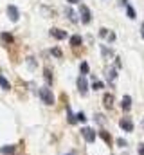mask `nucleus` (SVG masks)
Returning <instances> with one entry per match:
<instances>
[{"mask_svg":"<svg viewBox=\"0 0 144 155\" xmlns=\"http://www.w3.org/2000/svg\"><path fill=\"white\" fill-rule=\"evenodd\" d=\"M38 94H40V97H41V101H43L45 105H52V103H54V96H52L51 88H47V87H41V88L38 90Z\"/></svg>","mask_w":144,"mask_h":155,"instance_id":"nucleus-1","label":"nucleus"},{"mask_svg":"<svg viewBox=\"0 0 144 155\" xmlns=\"http://www.w3.org/2000/svg\"><path fill=\"white\" fill-rule=\"evenodd\" d=\"M79 15H81L83 24H90V20H92V13H90V9H88L85 4H81V7H79Z\"/></svg>","mask_w":144,"mask_h":155,"instance_id":"nucleus-2","label":"nucleus"},{"mask_svg":"<svg viewBox=\"0 0 144 155\" xmlns=\"http://www.w3.org/2000/svg\"><path fill=\"white\" fill-rule=\"evenodd\" d=\"M7 16L11 22H18L20 18V11L16 9V5H7Z\"/></svg>","mask_w":144,"mask_h":155,"instance_id":"nucleus-3","label":"nucleus"},{"mask_svg":"<svg viewBox=\"0 0 144 155\" xmlns=\"http://www.w3.org/2000/svg\"><path fill=\"white\" fill-rule=\"evenodd\" d=\"M81 134H83V137H85L87 143H94V141H96V132H94L92 128H83Z\"/></svg>","mask_w":144,"mask_h":155,"instance_id":"nucleus-4","label":"nucleus"},{"mask_svg":"<svg viewBox=\"0 0 144 155\" xmlns=\"http://www.w3.org/2000/svg\"><path fill=\"white\" fill-rule=\"evenodd\" d=\"M119 126H121L124 132H132V130H133V123H132V119H128V117H123V119L119 121Z\"/></svg>","mask_w":144,"mask_h":155,"instance_id":"nucleus-5","label":"nucleus"},{"mask_svg":"<svg viewBox=\"0 0 144 155\" xmlns=\"http://www.w3.org/2000/svg\"><path fill=\"white\" fill-rule=\"evenodd\" d=\"M77 90L85 96L87 94V79H85V76H79L77 78Z\"/></svg>","mask_w":144,"mask_h":155,"instance_id":"nucleus-6","label":"nucleus"},{"mask_svg":"<svg viewBox=\"0 0 144 155\" xmlns=\"http://www.w3.org/2000/svg\"><path fill=\"white\" fill-rule=\"evenodd\" d=\"M51 36L56 40H65L67 38V33L61 31V29H51Z\"/></svg>","mask_w":144,"mask_h":155,"instance_id":"nucleus-7","label":"nucleus"},{"mask_svg":"<svg viewBox=\"0 0 144 155\" xmlns=\"http://www.w3.org/2000/svg\"><path fill=\"white\" fill-rule=\"evenodd\" d=\"M103 105H105L106 108H112V107H113V96H112V94H105V97H103Z\"/></svg>","mask_w":144,"mask_h":155,"instance_id":"nucleus-8","label":"nucleus"},{"mask_svg":"<svg viewBox=\"0 0 144 155\" xmlns=\"http://www.w3.org/2000/svg\"><path fill=\"white\" fill-rule=\"evenodd\" d=\"M121 105H123V110H126V112H128V110H130V107H132V97H130V96H124Z\"/></svg>","mask_w":144,"mask_h":155,"instance_id":"nucleus-9","label":"nucleus"},{"mask_svg":"<svg viewBox=\"0 0 144 155\" xmlns=\"http://www.w3.org/2000/svg\"><path fill=\"white\" fill-rule=\"evenodd\" d=\"M81 41H83V38H81L79 35H74V36L70 38V45H72V47H79V45H81Z\"/></svg>","mask_w":144,"mask_h":155,"instance_id":"nucleus-10","label":"nucleus"},{"mask_svg":"<svg viewBox=\"0 0 144 155\" xmlns=\"http://www.w3.org/2000/svg\"><path fill=\"white\" fill-rule=\"evenodd\" d=\"M0 153L2 155H13L15 153V146H2L0 148Z\"/></svg>","mask_w":144,"mask_h":155,"instance_id":"nucleus-11","label":"nucleus"},{"mask_svg":"<svg viewBox=\"0 0 144 155\" xmlns=\"http://www.w3.org/2000/svg\"><path fill=\"white\" fill-rule=\"evenodd\" d=\"M99 137H101L106 144H112V135H110L108 132H99Z\"/></svg>","mask_w":144,"mask_h":155,"instance_id":"nucleus-12","label":"nucleus"},{"mask_svg":"<svg viewBox=\"0 0 144 155\" xmlns=\"http://www.w3.org/2000/svg\"><path fill=\"white\" fill-rule=\"evenodd\" d=\"M0 40H2V43H13V36L9 33H2Z\"/></svg>","mask_w":144,"mask_h":155,"instance_id":"nucleus-13","label":"nucleus"},{"mask_svg":"<svg viewBox=\"0 0 144 155\" xmlns=\"http://www.w3.org/2000/svg\"><path fill=\"white\" fill-rule=\"evenodd\" d=\"M0 87H2L4 90H9V88H11V85H9V81H7V79H5L4 76H0Z\"/></svg>","mask_w":144,"mask_h":155,"instance_id":"nucleus-14","label":"nucleus"},{"mask_svg":"<svg viewBox=\"0 0 144 155\" xmlns=\"http://www.w3.org/2000/svg\"><path fill=\"white\" fill-rule=\"evenodd\" d=\"M43 78H45V81H47L49 85L52 83V74H51V69H45V71H43Z\"/></svg>","mask_w":144,"mask_h":155,"instance_id":"nucleus-15","label":"nucleus"},{"mask_svg":"<svg viewBox=\"0 0 144 155\" xmlns=\"http://www.w3.org/2000/svg\"><path fill=\"white\" fill-rule=\"evenodd\" d=\"M67 16H69L70 22H77V16H76V13H74L72 9H67Z\"/></svg>","mask_w":144,"mask_h":155,"instance_id":"nucleus-16","label":"nucleus"},{"mask_svg":"<svg viewBox=\"0 0 144 155\" xmlns=\"http://www.w3.org/2000/svg\"><path fill=\"white\" fill-rule=\"evenodd\" d=\"M126 13H128V18H135V9L133 7L126 5Z\"/></svg>","mask_w":144,"mask_h":155,"instance_id":"nucleus-17","label":"nucleus"},{"mask_svg":"<svg viewBox=\"0 0 144 155\" xmlns=\"http://www.w3.org/2000/svg\"><path fill=\"white\" fill-rule=\"evenodd\" d=\"M103 87H105V85H103L101 81H94V83H92V88H94V90H101Z\"/></svg>","mask_w":144,"mask_h":155,"instance_id":"nucleus-18","label":"nucleus"},{"mask_svg":"<svg viewBox=\"0 0 144 155\" xmlns=\"http://www.w3.org/2000/svg\"><path fill=\"white\" fill-rule=\"evenodd\" d=\"M67 116H69V123H76V116H72V112H70L69 107H67Z\"/></svg>","mask_w":144,"mask_h":155,"instance_id":"nucleus-19","label":"nucleus"},{"mask_svg":"<svg viewBox=\"0 0 144 155\" xmlns=\"http://www.w3.org/2000/svg\"><path fill=\"white\" fill-rule=\"evenodd\" d=\"M79 69H81V72H83V74H87V72H88V63H87V61H83Z\"/></svg>","mask_w":144,"mask_h":155,"instance_id":"nucleus-20","label":"nucleus"},{"mask_svg":"<svg viewBox=\"0 0 144 155\" xmlns=\"http://www.w3.org/2000/svg\"><path fill=\"white\" fill-rule=\"evenodd\" d=\"M27 65H29L31 69H34V67H36V61H34V58H27Z\"/></svg>","mask_w":144,"mask_h":155,"instance_id":"nucleus-21","label":"nucleus"},{"mask_svg":"<svg viewBox=\"0 0 144 155\" xmlns=\"http://www.w3.org/2000/svg\"><path fill=\"white\" fill-rule=\"evenodd\" d=\"M85 119H87V117H85V114H83V112H79V114H76V121H81V123H83Z\"/></svg>","mask_w":144,"mask_h":155,"instance_id":"nucleus-22","label":"nucleus"},{"mask_svg":"<svg viewBox=\"0 0 144 155\" xmlns=\"http://www.w3.org/2000/svg\"><path fill=\"white\" fill-rule=\"evenodd\" d=\"M99 35H101L103 38H106V36H108V29H105V27H101V29H99Z\"/></svg>","mask_w":144,"mask_h":155,"instance_id":"nucleus-23","label":"nucleus"},{"mask_svg":"<svg viewBox=\"0 0 144 155\" xmlns=\"http://www.w3.org/2000/svg\"><path fill=\"white\" fill-rule=\"evenodd\" d=\"M117 144H119V146H123V148H124V146H126V141H124V139H117Z\"/></svg>","mask_w":144,"mask_h":155,"instance_id":"nucleus-24","label":"nucleus"},{"mask_svg":"<svg viewBox=\"0 0 144 155\" xmlns=\"http://www.w3.org/2000/svg\"><path fill=\"white\" fill-rule=\"evenodd\" d=\"M106 40H110V41H113V40H115V35H113V33H108Z\"/></svg>","mask_w":144,"mask_h":155,"instance_id":"nucleus-25","label":"nucleus"},{"mask_svg":"<svg viewBox=\"0 0 144 155\" xmlns=\"http://www.w3.org/2000/svg\"><path fill=\"white\" fill-rule=\"evenodd\" d=\"M52 54H54V56H61V51H60V49H54Z\"/></svg>","mask_w":144,"mask_h":155,"instance_id":"nucleus-26","label":"nucleus"},{"mask_svg":"<svg viewBox=\"0 0 144 155\" xmlns=\"http://www.w3.org/2000/svg\"><path fill=\"white\" fill-rule=\"evenodd\" d=\"M139 155H144V144H139Z\"/></svg>","mask_w":144,"mask_h":155,"instance_id":"nucleus-27","label":"nucleus"},{"mask_svg":"<svg viewBox=\"0 0 144 155\" xmlns=\"http://www.w3.org/2000/svg\"><path fill=\"white\" fill-rule=\"evenodd\" d=\"M110 79H115V71H110V74H108Z\"/></svg>","mask_w":144,"mask_h":155,"instance_id":"nucleus-28","label":"nucleus"},{"mask_svg":"<svg viewBox=\"0 0 144 155\" xmlns=\"http://www.w3.org/2000/svg\"><path fill=\"white\" fill-rule=\"evenodd\" d=\"M67 2H70V4H81L83 0H67Z\"/></svg>","mask_w":144,"mask_h":155,"instance_id":"nucleus-29","label":"nucleus"},{"mask_svg":"<svg viewBox=\"0 0 144 155\" xmlns=\"http://www.w3.org/2000/svg\"><path fill=\"white\" fill-rule=\"evenodd\" d=\"M141 35H142V38H144V22H142V25H141Z\"/></svg>","mask_w":144,"mask_h":155,"instance_id":"nucleus-30","label":"nucleus"},{"mask_svg":"<svg viewBox=\"0 0 144 155\" xmlns=\"http://www.w3.org/2000/svg\"><path fill=\"white\" fill-rule=\"evenodd\" d=\"M142 124H144V121H142Z\"/></svg>","mask_w":144,"mask_h":155,"instance_id":"nucleus-31","label":"nucleus"},{"mask_svg":"<svg viewBox=\"0 0 144 155\" xmlns=\"http://www.w3.org/2000/svg\"><path fill=\"white\" fill-rule=\"evenodd\" d=\"M69 155H72V153H69Z\"/></svg>","mask_w":144,"mask_h":155,"instance_id":"nucleus-32","label":"nucleus"}]
</instances>
